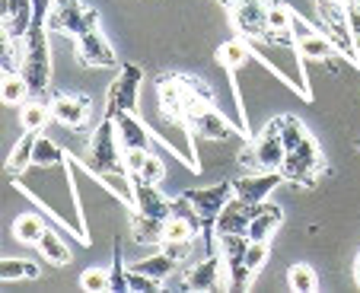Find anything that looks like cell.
I'll return each instance as SVG.
<instances>
[{
  "mask_svg": "<svg viewBox=\"0 0 360 293\" xmlns=\"http://www.w3.org/2000/svg\"><path fill=\"white\" fill-rule=\"evenodd\" d=\"M319 10L322 22H326L328 39L335 41L338 55L357 67V41L351 35V22H347V0H313Z\"/></svg>",
  "mask_w": 360,
  "mask_h": 293,
  "instance_id": "52a82bcc",
  "label": "cell"
},
{
  "mask_svg": "<svg viewBox=\"0 0 360 293\" xmlns=\"http://www.w3.org/2000/svg\"><path fill=\"white\" fill-rule=\"evenodd\" d=\"M83 169L93 172L102 185H109L118 201L134 207V185H131V169L124 163V147L118 141L115 118L105 115L96 124L93 137H89V147H86V157H83Z\"/></svg>",
  "mask_w": 360,
  "mask_h": 293,
  "instance_id": "6da1fadb",
  "label": "cell"
},
{
  "mask_svg": "<svg viewBox=\"0 0 360 293\" xmlns=\"http://www.w3.org/2000/svg\"><path fill=\"white\" fill-rule=\"evenodd\" d=\"M354 280H357V287H360V255H357V268H354Z\"/></svg>",
  "mask_w": 360,
  "mask_h": 293,
  "instance_id": "b9f144b4",
  "label": "cell"
},
{
  "mask_svg": "<svg viewBox=\"0 0 360 293\" xmlns=\"http://www.w3.org/2000/svg\"><path fill=\"white\" fill-rule=\"evenodd\" d=\"M268 4L271 0H239L230 7V20L245 41H262L268 35Z\"/></svg>",
  "mask_w": 360,
  "mask_h": 293,
  "instance_id": "30bf717a",
  "label": "cell"
},
{
  "mask_svg": "<svg viewBox=\"0 0 360 293\" xmlns=\"http://www.w3.org/2000/svg\"><path fill=\"white\" fill-rule=\"evenodd\" d=\"M160 112L157 118L163 124H172L179 131H191V115L207 105H214V89L207 83L195 80L188 74H166L157 80ZM195 134V131H191Z\"/></svg>",
  "mask_w": 360,
  "mask_h": 293,
  "instance_id": "7a4b0ae2",
  "label": "cell"
},
{
  "mask_svg": "<svg viewBox=\"0 0 360 293\" xmlns=\"http://www.w3.org/2000/svg\"><path fill=\"white\" fill-rule=\"evenodd\" d=\"M163 176H166L163 163H160L157 153L150 150V153H147V159H143V166H141V172H137V176H131V178H143V182L160 185V182H163Z\"/></svg>",
  "mask_w": 360,
  "mask_h": 293,
  "instance_id": "8d00e7d4",
  "label": "cell"
},
{
  "mask_svg": "<svg viewBox=\"0 0 360 293\" xmlns=\"http://www.w3.org/2000/svg\"><path fill=\"white\" fill-rule=\"evenodd\" d=\"M354 41H357V67H360V39H354Z\"/></svg>",
  "mask_w": 360,
  "mask_h": 293,
  "instance_id": "7bdbcfd3",
  "label": "cell"
},
{
  "mask_svg": "<svg viewBox=\"0 0 360 293\" xmlns=\"http://www.w3.org/2000/svg\"><path fill=\"white\" fill-rule=\"evenodd\" d=\"M109 284H112V274L105 271L102 265H93V268H86V271L80 274V287H83V290H89V293L109 290Z\"/></svg>",
  "mask_w": 360,
  "mask_h": 293,
  "instance_id": "d590c367",
  "label": "cell"
},
{
  "mask_svg": "<svg viewBox=\"0 0 360 293\" xmlns=\"http://www.w3.org/2000/svg\"><path fill=\"white\" fill-rule=\"evenodd\" d=\"M35 249H39V255L48 261V265H55V268H64L70 261V249L64 246V239L58 236L55 230H45V233H41V239L35 242Z\"/></svg>",
  "mask_w": 360,
  "mask_h": 293,
  "instance_id": "d4e9b609",
  "label": "cell"
},
{
  "mask_svg": "<svg viewBox=\"0 0 360 293\" xmlns=\"http://www.w3.org/2000/svg\"><path fill=\"white\" fill-rule=\"evenodd\" d=\"M22 80L29 86L32 99H51V51H48V22H32L22 39Z\"/></svg>",
  "mask_w": 360,
  "mask_h": 293,
  "instance_id": "3957f363",
  "label": "cell"
},
{
  "mask_svg": "<svg viewBox=\"0 0 360 293\" xmlns=\"http://www.w3.org/2000/svg\"><path fill=\"white\" fill-rule=\"evenodd\" d=\"M284 223V211H281L278 204H271V201H265V204L259 207V214L252 217V226H249V239H259V242H268V239L274 236V230Z\"/></svg>",
  "mask_w": 360,
  "mask_h": 293,
  "instance_id": "7402d4cb",
  "label": "cell"
},
{
  "mask_svg": "<svg viewBox=\"0 0 360 293\" xmlns=\"http://www.w3.org/2000/svg\"><path fill=\"white\" fill-rule=\"evenodd\" d=\"M252 45L249 41L243 39V35H239V39H230V41H224V45L217 48V61H220V67L226 70V74L233 77V80H236V70H243L245 64L252 61Z\"/></svg>",
  "mask_w": 360,
  "mask_h": 293,
  "instance_id": "44dd1931",
  "label": "cell"
},
{
  "mask_svg": "<svg viewBox=\"0 0 360 293\" xmlns=\"http://www.w3.org/2000/svg\"><path fill=\"white\" fill-rule=\"evenodd\" d=\"M99 29V10L86 7L80 0H55L48 13V32H68L74 39Z\"/></svg>",
  "mask_w": 360,
  "mask_h": 293,
  "instance_id": "8992f818",
  "label": "cell"
},
{
  "mask_svg": "<svg viewBox=\"0 0 360 293\" xmlns=\"http://www.w3.org/2000/svg\"><path fill=\"white\" fill-rule=\"evenodd\" d=\"M354 147H357V150H360V141H357V143H354Z\"/></svg>",
  "mask_w": 360,
  "mask_h": 293,
  "instance_id": "ee69618b",
  "label": "cell"
},
{
  "mask_svg": "<svg viewBox=\"0 0 360 293\" xmlns=\"http://www.w3.org/2000/svg\"><path fill=\"white\" fill-rule=\"evenodd\" d=\"M74 41H77V61H80L83 67H115L118 64L115 48L102 39L99 29H93V32L80 35V39H74Z\"/></svg>",
  "mask_w": 360,
  "mask_h": 293,
  "instance_id": "5bb4252c",
  "label": "cell"
},
{
  "mask_svg": "<svg viewBox=\"0 0 360 293\" xmlns=\"http://www.w3.org/2000/svg\"><path fill=\"white\" fill-rule=\"evenodd\" d=\"M41 131H22V137L13 143V150L7 157V169L10 176H20V172L32 169V153H35V141H39Z\"/></svg>",
  "mask_w": 360,
  "mask_h": 293,
  "instance_id": "603a6c76",
  "label": "cell"
},
{
  "mask_svg": "<svg viewBox=\"0 0 360 293\" xmlns=\"http://www.w3.org/2000/svg\"><path fill=\"white\" fill-rule=\"evenodd\" d=\"M287 284L297 293H313L316 287H319V278H316V271L309 265H293L290 271H287Z\"/></svg>",
  "mask_w": 360,
  "mask_h": 293,
  "instance_id": "e575fe53",
  "label": "cell"
},
{
  "mask_svg": "<svg viewBox=\"0 0 360 293\" xmlns=\"http://www.w3.org/2000/svg\"><path fill=\"white\" fill-rule=\"evenodd\" d=\"M284 157H287V150H284V141H281V118H271L268 128L262 131L259 137H252L243 147V153H239L243 166H249V169H255V172L281 169Z\"/></svg>",
  "mask_w": 360,
  "mask_h": 293,
  "instance_id": "5b68a950",
  "label": "cell"
},
{
  "mask_svg": "<svg viewBox=\"0 0 360 293\" xmlns=\"http://www.w3.org/2000/svg\"><path fill=\"white\" fill-rule=\"evenodd\" d=\"M191 131H195L198 137L220 141V143H230V141L245 137L243 131H239V124H230L217 109H214V105H207V109H201V112H195V115H191Z\"/></svg>",
  "mask_w": 360,
  "mask_h": 293,
  "instance_id": "4fadbf2b",
  "label": "cell"
},
{
  "mask_svg": "<svg viewBox=\"0 0 360 293\" xmlns=\"http://www.w3.org/2000/svg\"><path fill=\"white\" fill-rule=\"evenodd\" d=\"M118 128V141H122L124 150H153V141L157 137L147 131V124L134 115V112H124V115L115 118Z\"/></svg>",
  "mask_w": 360,
  "mask_h": 293,
  "instance_id": "ffe728a7",
  "label": "cell"
},
{
  "mask_svg": "<svg viewBox=\"0 0 360 293\" xmlns=\"http://www.w3.org/2000/svg\"><path fill=\"white\" fill-rule=\"evenodd\" d=\"M35 0H4V35L13 41H22L32 26Z\"/></svg>",
  "mask_w": 360,
  "mask_h": 293,
  "instance_id": "d6986e66",
  "label": "cell"
},
{
  "mask_svg": "<svg viewBox=\"0 0 360 293\" xmlns=\"http://www.w3.org/2000/svg\"><path fill=\"white\" fill-rule=\"evenodd\" d=\"M131 226H134V242H141V246H163L166 220L147 217V214H134Z\"/></svg>",
  "mask_w": 360,
  "mask_h": 293,
  "instance_id": "484cf974",
  "label": "cell"
},
{
  "mask_svg": "<svg viewBox=\"0 0 360 293\" xmlns=\"http://www.w3.org/2000/svg\"><path fill=\"white\" fill-rule=\"evenodd\" d=\"M41 233H45V223H41L39 214H20L13 223V236L20 239V242H29V246H35L41 239Z\"/></svg>",
  "mask_w": 360,
  "mask_h": 293,
  "instance_id": "f546056e",
  "label": "cell"
},
{
  "mask_svg": "<svg viewBox=\"0 0 360 293\" xmlns=\"http://www.w3.org/2000/svg\"><path fill=\"white\" fill-rule=\"evenodd\" d=\"M195 236H198V230L188 223V220H182V217H169V220H166L163 242H166V239H195Z\"/></svg>",
  "mask_w": 360,
  "mask_h": 293,
  "instance_id": "74e56055",
  "label": "cell"
},
{
  "mask_svg": "<svg viewBox=\"0 0 360 293\" xmlns=\"http://www.w3.org/2000/svg\"><path fill=\"white\" fill-rule=\"evenodd\" d=\"M128 284H131V290L153 293V290H160V284H163V280H157V278H150V274H141V271H134V268H128Z\"/></svg>",
  "mask_w": 360,
  "mask_h": 293,
  "instance_id": "ab89813d",
  "label": "cell"
},
{
  "mask_svg": "<svg viewBox=\"0 0 360 293\" xmlns=\"http://www.w3.org/2000/svg\"><path fill=\"white\" fill-rule=\"evenodd\" d=\"M226 284V265L220 252H207V259L198 261L188 274H185V287L188 290H220Z\"/></svg>",
  "mask_w": 360,
  "mask_h": 293,
  "instance_id": "9a60e30c",
  "label": "cell"
},
{
  "mask_svg": "<svg viewBox=\"0 0 360 293\" xmlns=\"http://www.w3.org/2000/svg\"><path fill=\"white\" fill-rule=\"evenodd\" d=\"M259 207L262 204H252V201L233 195V198L226 201V207L220 211V217H217V236H224V233H245V236H249L252 217L259 214Z\"/></svg>",
  "mask_w": 360,
  "mask_h": 293,
  "instance_id": "e0dca14e",
  "label": "cell"
},
{
  "mask_svg": "<svg viewBox=\"0 0 360 293\" xmlns=\"http://www.w3.org/2000/svg\"><path fill=\"white\" fill-rule=\"evenodd\" d=\"M141 83H143V70L134 61L122 64L118 77L112 80L109 96H105V115L118 118L124 112H137V99H141Z\"/></svg>",
  "mask_w": 360,
  "mask_h": 293,
  "instance_id": "9c48e42d",
  "label": "cell"
},
{
  "mask_svg": "<svg viewBox=\"0 0 360 293\" xmlns=\"http://www.w3.org/2000/svg\"><path fill=\"white\" fill-rule=\"evenodd\" d=\"M293 35H297V51L303 61H328V58L338 55V48H335V41L328 39V32L313 29L297 13H293Z\"/></svg>",
  "mask_w": 360,
  "mask_h": 293,
  "instance_id": "8fae6325",
  "label": "cell"
},
{
  "mask_svg": "<svg viewBox=\"0 0 360 293\" xmlns=\"http://www.w3.org/2000/svg\"><path fill=\"white\" fill-rule=\"evenodd\" d=\"M160 249H163V252L169 255V259L185 261V259L191 255V239H166V242H163Z\"/></svg>",
  "mask_w": 360,
  "mask_h": 293,
  "instance_id": "60d3db41",
  "label": "cell"
},
{
  "mask_svg": "<svg viewBox=\"0 0 360 293\" xmlns=\"http://www.w3.org/2000/svg\"><path fill=\"white\" fill-rule=\"evenodd\" d=\"M322 172H326V157H322L319 143H316L313 134L306 137L297 150L287 153L284 163H281V176H284V182L300 185V188H316V182H319Z\"/></svg>",
  "mask_w": 360,
  "mask_h": 293,
  "instance_id": "277c9868",
  "label": "cell"
},
{
  "mask_svg": "<svg viewBox=\"0 0 360 293\" xmlns=\"http://www.w3.org/2000/svg\"><path fill=\"white\" fill-rule=\"evenodd\" d=\"M268 261V242H259V239H252L249 242V252H245V265H249L252 274H259Z\"/></svg>",
  "mask_w": 360,
  "mask_h": 293,
  "instance_id": "f35d334b",
  "label": "cell"
},
{
  "mask_svg": "<svg viewBox=\"0 0 360 293\" xmlns=\"http://www.w3.org/2000/svg\"><path fill=\"white\" fill-rule=\"evenodd\" d=\"M39 278V265L26 259H4L0 261V280L13 284V280H35Z\"/></svg>",
  "mask_w": 360,
  "mask_h": 293,
  "instance_id": "83f0119b",
  "label": "cell"
},
{
  "mask_svg": "<svg viewBox=\"0 0 360 293\" xmlns=\"http://www.w3.org/2000/svg\"><path fill=\"white\" fill-rule=\"evenodd\" d=\"M0 99H4V105H26V99H32L26 80H22V74H4Z\"/></svg>",
  "mask_w": 360,
  "mask_h": 293,
  "instance_id": "4dcf8cb0",
  "label": "cell"
},
{
  "mask_svg": "<svg viewBox=\"0 0 360 293\" xmlns=\"http://www.w3.org/2000/svg\"><path fill=\"white\" fill-rule=\"evenodd\" d=\"M112 284H109V290H115V293H122V290H131V284H128V268H124V255H122V239H115L112 242Z\"/></svg>",
  "mask_w": 360,
  "mask_h": 293,
  "instance_id": "836d02e7",
  "label": "cell"
},
{
  "mask_svg": "<svg viewBox=\"0 0 360 293\" xmlns=\"http://www.w3.org/2000/svg\"><path fill=\"white\" fill-rule=\"evenodd\" d=\"M268 32H274V35L293 32V10L287 4H281V0L268 4Z\"/></svg>",
  "mask_w": 360,
  "mask_h": 293,
  "instance_id": "1f68e13d",
  "label": "cell"
},
{
  "mask_svg": "<svg viewBox=\"0 0 360 293\" xmlns=\"http://www.w3.org/2000/svg\"><path fill=\"white\" fill-rule=\"evenodd\" d=\"M284 182V176H281V169H268V172H252V176H243L236 185V195L245 201H252V204H265L268 195H271L278 185Z\"/></svg>",
  "mask_w": 360,
  "mask_h": 293,
  "instance_id": "ac0fdd59",
  "label": "cell"
},
{
  "mask_svg": "<svg viewBox=\"0 0 360 293\" xmlns=\"http://www.w3.org/2000/svg\"><path fill=\"white\" fill-rule=\"evenodd\" d=\"M309 137V131L303 128V122L300 118H293V115H281V141H284V150L290 153V150H297L300 143Z\"/></svg>",
  "mask_w": 360,
  "mask_h": 293,
  "instance_id": "d6a6232c",
  "label": "cell"
},
{
  "mask_svg": "<svg viewBox=\"0 0 360 293\" xmlns=\"http://www.w3.org/2000/svg\"><path fill=\"white\" fill-rule=\"evenodd\" d=\"M131 185H134V207H137V214H147V217H157V220H169L172 217V198H166V195L153 182L131 178Z\"/></svg>",
  "mask_w": 360,
  "mask_h": 293,
  "instance_id": "2e32d148",
  "label": "cell"
},
{
  "mask_svg": "<svg viewBox=\"0 0 360 293\" xmlns=\"http://www.w3.org/2000/svg\"><path fill=\"white\" fill-rule=\"evenodd\" d=\"M48 105H51L55 122H61L64 128H70V131L86 128L89 109H93L89 96H80V93H55L51 99H48Z\"/></svg>",
  "mask_w": 360,
  "mask_h": 293,
  "instance_id": "7c38bea8",
  "label": "cell"
},
{
  "mask_svg": "<svg viewBox=\"0 0 360 293\" xmlns=\"http://www.w3.org/2000/svg\"><path fill=\"white\" fill-rule=\"evenodd\" d=\"M131 268H134V271H141V274H150V278H157V280H166L179 268V261L169 259V255L160 249L157 255H150V259H143V261H134Z\"/></svg>",
  "mask_w": 360,
  "mask_h": 293,
  "instance_id": "4316f807",
  "label": "cell"
},
{
  "mask_svg": "<svg viewBox=\"0 0 360 293\" xmlns=\"http://www.w3.org/2000/svg\"><path fill=\"white\" fill-rule=\"evenodd\" d=\"M20 118H22V131H41L55 115H51V105L45 99H32V103L22 105Z\"/></svg>",
  "mask_w": 360,
  "mask_h": 293,
  "instance_id": "f1b7e54d",
  "label": "cell"
},
{
  "mask_svg": "<svg viewBox=\"0 0 360 293\" xmlns=\"http://www.w3.org/2000/svg\"><path fill=\"white\" fill-rule=\"evenodd\" d=\"M249 242L252 239L245 236V233H224V236H217V252L226 265V284H230L233 290H249L252 280H255V274L245 265Z\"/></svg>",
  "mask_w": 360,
  "mask_h": 293,
  "instance_id": "ba28073f",
  "label": "cell"
},
{
  "mask_svg": "<svg viewBox=\"0 0 360 293\" xmlns=\"http://www.w3.org/2000/svg\"><path fill=\"white\" fill-rule=\"evenodd\" d=\"M64 166H68V153L55 141H48V137L39 134L35 153H32V169H64Z\"/></svg>",
  "mask_w": 360,
  "mask_h": 293,
  "instance_id": "cb8c5ba5",
  "label": "cell"
}]
</instances>
